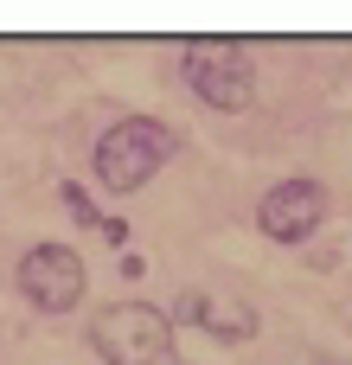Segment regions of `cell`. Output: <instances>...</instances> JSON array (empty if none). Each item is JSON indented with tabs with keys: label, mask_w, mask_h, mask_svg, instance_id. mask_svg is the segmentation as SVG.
Instances as JSON below:
<instances>
[{
	"label": "cell",
	"mask_w": 352,
	"mask_h": 365,
	"mask_svg": "<svg viewBox=\"0 0 352 365\" xmlns=\"http://www.w3.org/2000/svg\"><path fill=\"white\" fill-rule=\"evenodd\" d=\"M173 154H180V128H173V122H160V115H122V122H109V128L96 135L90 167H96V186H103V192L128 199V192H141Z\"/></svg>",
	"instance_id": "1"
},
{
	"label": "cell",
	"mask_w": 352,
	"mask_h": 365,
	"mask_svg": "<svg viewBox=\"0 0 352 365\" xmlns=\"http://www.w3.org/2000/svg\"><path fill=\"white\" fill-rule=\"evenodd\" d=\"M90 346L103 365H186L173 346V321L147 302H109L90 314Z\"/></svg>",
	"instance_id": "2"
},
{
	"label": "cell",
	"mask_w": 352,
	"mask_h": 365,
	"mask_svg": "<svg viewBox=\"0 0 352 365\" xmlns=\"http://www.w3.org/2000/svg\"><path fill=\"white\" fill-rule=\"evenodd\" d=\"M180 77L186 90L218 109V115H244L257 103V58L237 45V38H186L180 51Z\"/></svg>",
	"instance_id": "3"
},
{
	"label": "cell",
	"mask_w": 352,
	"mask_h": 365,
	"mask_svg": "<svg viewBox=\"0 0 352 365\" xmlns=\"http://www.w3.org/2000/svg\"><path fill=\"white\" fill-rule=\"evenodd\" d=\"M13 282H19V295H26V308H38V314H71V308L90 295L83 250H71V244H58V237L32 244V250L19 257Z\"/></svg>",
	"instance_id": "4"
},
{
	"label": "cell",
	"mask_w": 352,
	"mask_h": 365,
	"mask_svg": "<svg viewBox=\"0 0 352 365\" xmlns=\"http://www.w3.org/2000/svg\"><path fill=\"white\" fill-rule=\"evenodd\" d=\"M327 186L321 180H308V173H295V180H276L263 199H257V231L269 237V244H308L321 225H327Z\"/></svg>",
	"instance_id": "5"
},
{
	"label": "cell",
	"mask_w": 352,
	"mask_h": 365,
	"mask_svg": "<svg viewBox=\"0 0 352 365\" xmlns=\"http://www.w3.org/2000/svg\"><path fill=\"white\" fill-rule=\"evenodd\" d=\"M173 327H205L212 340H224V346H237V340H257V308H244V302H218V295H205V289H192V295H180L173 302V314H167Z\"/></svg>",
	"instance_id": "6"
},
{
	"label": "cell",
	"mask_w": 352,
	"mask_h": 365,
	"mask_svg": "<svg viewBox=\"0 0 352 365\" xmlns=\"http://www.w3.org/2000/svg\"><path fill=\"white\" fill-rule=\"evenodd\" d=\"M58 199H64V212H71V218H77L83 231H96V225H103V212L90 205V192H83L77 180H64V186H58Z\"/></svg>",
	"instance_id": "7"
},
{
	"label": "cell",
	"mask_w": 352,
	"mask_h": 365,
	"mask_svg": "<svg viewBox=\"0 0 352 365\" xmlns=\"http://www.w3.org/2000/svg\"><path fill=\"white\" fill-rule=\"evenodd\" d=\"M96 231H103V237H109V244H128V218H103V225H96Z\"/></svg>",
	"instance_id": "8"
}]
</instances>
